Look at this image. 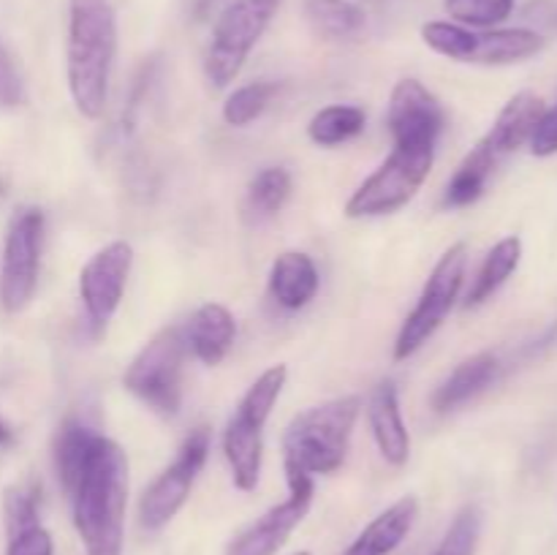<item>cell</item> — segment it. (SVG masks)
<instances>
[{"label": "cell", "instance_id": "cell-1", "mask_svg": "<svg viewBox=\"0 0 557 555\" xmlns=\"http://www.w3.org/2000/svg\"><path fill=\"white\" fill-rule=\"evenodd\" d=\"M74 526L87 555H123L128 457L107 435H98L79 482L71 490Z\"/></svg>", "mask_w": 557, "mask_h": 555}, {"label": "cell", "instance_id": "cell-2", "mask_svg": "<svg viewBox=\"0 0 557 555\" xmlns=\"http://www.w3.org/2000/svg\"><path fill=\"white\" fill-rule=\"evenodd\" d=\"M69 90L82 118L98 120L117 58V14L109 0H69Z\"/></svg>", "mask_w": 557, "mask_h": 555}, {"label": "cell", "instance_id": "cell-3", "mask_svg": "<svg viewBox=\"0 0 557 555\" xmlns=\"http://www.w3.org/2000/svg\"><path fill=\"white\" fill-rule=\"evenodd\" d=\"M359 411H362V400L357 395H348L297 414L283 435V457L288 466L302 468L310 477L335 473L346 462Z\"/></svg>", "mask_w": 557, "mask_h": 555}, {"label": "cell", "instance_id": "cell-4", "mask_svg": "<svg viewBox=\"0 0 557 555\" xmlns=\"http://www.w3.org/2000/svg\"><path fill=\"white\" fill-rule=\"evenodd\" d=\"M286 365H272L270 370L253 381L237 411L223 430V452H226L232 479L239 490H256L261 477V457H264V424L286 386Z\"/></svg>", "mask_w": 557, "mask_h": 555}, {"label": "cell", "instance_id": "cell-5", "mask_svg": "<svg viewBox=\"0 0 557 555\" xmlns=\"http://www.w3.org/2000/svg\"><path fill=\"white\" fill-rule=\"evenodd\" d=\"M281 5L283 0H232L221 11L205 54V74L212 87L223 90L237 79Z\"/></svg>", "mask_w": 557, "mask_h": 555}, {"label": "cell", "instance_id": "cell-6", "mask_svg": "<svg viewBox=\"0 0 557 555\" xmlns=\"http://www.w3.org/2000/svg\"><path fill=\"white\" fill-rule=\"evenodd\" d=\"M188 357L183 326H166L134 357L123 375L131 395L161 417H177L183 406V365Z\"/></svg>", "mask_w": 557, "mask_h": 555}, {"label": "cell", "instance_id": "cell-7", "mask_svg": "<svg viewBox=\"0 0 557 555\" xmlns=\"http://www.w3.org/2000/svg\"><path fill=\"white\" fill-rule=\"evenodd\" d=\"M422 38L433 52L460 63L479 65H511L533 58L544 49L547 38L528 27L509 30H471L457 22H428Z\"/></svg>", "mask_w": 557, "mask_h": 555}, {"label": "cell", "instance_id": "cell-8", "mask_svg": "<svg viewBox=\"0 0 557 555\" xmlns=\"http://www.w3.org/2000/svg\"><path fill=\"white\" fill-rule=\"evenodd\" d=\"M435 161V147H395L392 156L354 190L346 201L348 218H379L403 210L424 180Z\"/></svg>", "mask_w": 557, "mask_h": 555}, {"label": "cell", "instance_id": "cell-9", "mask_svg": "<svg viewBox=\"0 0 557 555\" xmlns=\"http://www.w3.org/2000/svg\"><path fill=\"white\" fill-rule=\"evenodd\" d=\"M466 267H468V248L466 243H457L446 250L438 259V264L430 272L428 283H424L422 294H419L417 308L408 313L403 321L400 335L395 341V359L413 357L430 337L438 332L444 324L446 316L451 313L455 303L460 299L462 281H466Z\"/></svg>", "mask_w": 557, "mask_h": 555}, {"label": "cell", "instance_id": "cell-10", "mask_svg": "<svg viewBox=\"0 0 557 555\" xmlns=\"http://www.w3.org/2000/svg\"><path fill=\"white\" fill-rule=\"evenodd\" d=\"M44 243V212L22 207L9 223L0 264V305L5 313H20L30 305L38 283Z\"/></svg>", "mask_w": 557, "mask_h": 555}, {"label": "cell", "instance_id": "cell-11", "mask_svg": "<svg viewBox=\"0 0 557 555\" xmlns=\"http://www.w3.org/2000/svg\"><path fill=\"white\" fill-rule=\"evenodd\" d=\"M207 455H210V430L201 424V428L190 430V435L183 441L172 466H169L166 471L145 490V495H141V528H147V531H161V528L183 509L196 477H199L201 468H205Z\"/></svg>", "mask_w": 557, "mask_h": 555}, {"label": "cell", "instance_id": "cell-12", "mask_svg": "<svg viewBox=\"0 0 557 555\" xmlns=\"http://www.w3.org/2000/svg\"><path fill=\"white\" fill-rule=\"evenodd\" d=\"M131 267H134V248L125 239L109 243L82 267L79 297L92 335H101L112 316L117 313Z\"/></svg>", "mask_w": 557, "mask_h": 555}, {"label": "cell", "instance_id": "cell-13", "mask_svg": "<svg viewBox=\"0 0 557 555\" xmlns=\"http://www.w3.org/2000/svg\"><path fill=\"white\" fill-rule=\"evenodd\" d=\"M286 482L288 498L264 511L253 526L245 528L226 555H277V550L288 542L292 531L305 520L313 504V477L286 462Z\"/></svg>", "mask_w": 557, "mask_h": 555}, {"label": "cell", "instance_id": "cell-14", "mask_svg": "<svg viewBox=\"0 0 557 555\" xmlns=\"http://www.w3.org/2000/svg\"><path fill=\"white\" fill-rule=\"evenodd\" d=\"M444 123V107L422 82H397L386 112V125L395 147H435Z\"/></svg>", "mask_w": 557, "mask_h": 555}, {"label": "cell", "instance_id": "cell-15", "mask_svg": "<svg viewBox=\"0 0 557 555\" xmlns=\"http://www.w3.org/2000/svg\"><path fill=\"white\" fill-rule=\"evenodd\" d=\"M368 422L379 452L392 466H406L411 455V435L403 422L400 397H397L395 381H381L368 400Z\"/></svg>", "mask_w": 557, "mask_h": 555}, {"label": "cell", "instance_id": "cell-16", "mask_svg": "<svg viewBox=\"0 0 557 555\" xmlns=\"http://www.w3.org/2000/svg\"><path fill=\"white\" fill-rule=\"evenodd\" d=\"M188 354H194L205 365H221L228 348L237 337V321L232 310L221 303H207L190 316L188 324L183 326Z\"/></svg>", "mask_w": 557, "mask_h": 555}, {"label": "cell", "instance_id": "cell-17", "mask_svg": "<svg viewBox=\"0 0 557 555\" xmlns=\"http://www.w3.org/2000/svg\"><path fill=\"white\" fill-rule=\"evenodd\" d=\"M544 109L547 107H544V101L536 96V92L531 90L517 92V96L500 109L498 120H495L493 128H490V134L484 136L482 141L500 158V161H504L506 156L520 150L525 141H531Z\"/></svg>", "mask_w": 557, "mask_h": 555}, {"label": "cell", "instance_id": "cell-18", "mask_svg": "<svg viewBox=\"0 0 557 555\" xmlns=\"http://www.w3.org/2000/svg\"><path fill=\"white\" fill-rule=\"evenodd\" d=\"M319 294L315 261L302 250H286L272 261L270 297L283 310H302Z\"/></svg>", "mask_w": 557, "mask_h": 555}, {"label": "cell", "instance_id": "cell-19", "mask_svg": "<svg viewBox=\"0 0 557 555\" xmlns=\"http://www.w3.org/2000/svg\"><path fill=\"white\" fill-rule=\"evenodd\" d=\"M419 515V501L406 495L389 509L381 511L362 533L351 542V547L343 555H389L403 544V539L411 533Z\"/></svg>", "mask_w": 557, "mask_h": 555}, {"label": "cell", "instance_id": "cell-20", "mask_svg": "<svg viewBox=\"0 0 557 555\" xmlns=\"http://www.w3.org/2000/svg\"><path fill=\"white\" fill-rule=\"evenodd\" d=\"M498 375V357L490 351L476 354V357H468L466 362L457 365L449 375H446L444 384L435 390L433 395V408L438 414L451 411V408L462 406V403L471 400L473 395L490 386V381Z\"/></svg>", "mask_w": 557, "mask_h": 555}, {"label": "cell", "instance_id": "cell-21", "mask_svg": "<svg viewBox=\"0 0 557 555\" xmlns=\"http://www.w3.org/2000/svg\"><path fill=\"white\" fill-rule=\"evenodd\" d=\"M96 441L98 433L90 424L82 422V419L69 417L60 424L58 435H54V471H58L60 484H63L69 495L76 488V482H79Z\"/></svg>", "mask_w": 557, "mask_h": 555}, {"label": "cell", "instance_id": "cell-22", "mask_svg": "<svg viewBox=\"0 0 557 555\" xmlns=\"http://www.w3.org/2000/svg\"><path fill=\"white\" fill-rule=\"evenodd\" d=\"M498 163L500 158L495 156L484 141H479V145L462 158L455 177H451L449 185H446L444 205L455 207L457 210V207H468L473 205V201L482 199L484 188H487L490 177H493V172L498 169Z\"/></svg>", "mask_w": 557, "mask_h": 555}, {"label": "cell", "instance_id": "cell-23", "mask_svg": "<svg viewBox=\"0 0 557 555\" xmlns=\"http://www.w3.org/2000/svg\"><path fill=\"white\" fill-rule=\"evenodd\" d=\"M522 256V243L520 237H506L495 245L487 254L484 264L479 267L476 278H473V286L466 297V308H476V305L487 303L500 286L511 278V272L517 270Z\"/></svg>", "mask_w": 557, "mask_h": 555}, {"label": "cell", "instance_id": "cell-24", "mask_svg": "<svg viewBox=\"0 0 557 555\" xmlns=\"http://www.w3.org/2000/svg\"><path fill=\"white\" fill-rule=\"evenodd\" d=\"M364 123H368V114L362 107L332 103V107L319 109L313 114V120L308 123V136L319 147H337L362 134Z\"/></svg>", "mask_w": 557, "mask_h": 555}, {"label": "cell", "instance_id": "cell-25", "mask_svg": "<svg viewBox=\"0 0 557 555\" xmlns=\"http://www.w3.org/2000/svg\"><path fill=\"white\" fill-rule=\"evenodd\" d=\"M305 14L326 38H354L364 27V11L351 0H305Z\"/></svg>", "mask_w": 557, "mask_h": 555}, {"label": "cell", "instance_id": "cell-26", "mask_svg": "<svg viewBox=\"0 0 557 555\" xmlns=\"http://www.w3.org/2000/svg\"><path fill=\"white\" fill-rule=\"evenodd\" d=\"M288 196H292V174L283 166H267L250 180L245 210L256 221H264V218H272L283 210Z\"/></svg>", "mask_w": 557, "mask_h": 555}, {"label": "cell", "instance_id": "cell-27", "mask_svg": "<svg viewBox=\"0 0 557 555\" xmlns=\"http://www.w3.org/2000/svg\"><path fill=\"white\" fill-rule=\"evenodd\" d=\"M275 92V82H250V85L237 87L226 98V103H223V120L228 125H234V128H245V125H250L256 118L264 114V109L270 107Z\"/></svg>", "mask_w": 557, "mask_h": 555}, {"label": "cell", "instance_id": "cell-28", "mask_svg": "<svg viewBox=\"0 0 557 555\" xmlns=\"http://www.w3.org/2000/svg\"><path fill=\"white\" fill-rule=\"evenodd\" d=\"M517 0H446V14L462 27H490L500 25L511 16Z\"/></svg>", "mask_w": 557, "mask_h": 555}, {"label": "cell", "instance_id": "cell-29", "mask_svg": "<svg viewBox=\"0 0 557 555\" xmlns=\"http://www.w3.org/2000/svg\"><path fill=\"white\" fill-rule=\"evenodd\" d=\"M479 533H482V515H479L476 506H466L451 520L444 542L438 544L433 555H476Z\"/></svg>", "mask_w": 557, "mask_h": 555}, {"label": "cell", "instance_id": "cell-30", "mask_svg": "<svg viewBox=\"0 0 557 555\" xmlns=\"http://www.w3.org/2000/svg\"><path fill=\"white\" fill-rule=\"evenodd\" d=\"M5 533L38 526V488H9L3 498Z\"/></svg>", "mask_w": 557, "mask_h": 555}, {"label": "cell", "instance_id": "cell-31", "mask_svg": "<svg viewBox=\"0 0 557 555\" xmlns=\"http://www.w3.org/2000/svg\"><path fill=\"white\" fill-rule=\"evenodd\" d=\"M5 555H54L52 536H49L47 528L38 526L22 528V531L9 533V550Z\"/></svg>", "mask_w": 557, "mask_h": 555}, {"label": "cell", "instance_id": "cell-32", "mask_svg": "<svg viewBox=\"0 0 557 555\" xmlns=\"http://www.w3.org/2000/svg\"><path fill=\"white\" fill-rule=\"evenodd\" d=\"M25 101V85L11 54L0 47V107H20Z\"/></svg>", "mask_w": 557, "mask_h": 555}, {"label": "cell", "instance_id": "cell-33", "mask_svg": "<svg viewBox=\"0 0 557 555\" xmlns=\"http://www.w3.org/2000/svg\"><path fill=\"white\" fill-rule=\"evenodd\" d=\"M531 152L539 158L555 156L557 152V101L555 107L544 109L542 120H539L536 131L531 136Z\"/></svg>", "mask_w": 557, "mask_h": 555}, {"label": "cell", "instance_id": "cell-34", "mask_svg": "<svg viewBox=\"0 0 557 555\" xmlns=\"http://www.w3.org/2000/svg\"><path fill=\"white\" fill-rule=\"evenodd\" d=\"M215 3L218 0H190V11H194V14L201 20V16H205Z\"/></svg>", "mask_w": 557, "mask_h": 555}, {"label": "cell", "instance_id": "cell-35", "mask_svg": "<svg viewBox=\"0 0 557 555\" xmlns=\"http://www.w3.org/2000/svg\"><path fill=\"white\" fill-rule=\"evenodd\" d=\"M11 441V430H9V424L3 422V419H0V446H5Z\"/></svg>", "mask_w": 557, "mask_h": 555}, {"label": "cell", "instance_id": "cell-36", "mask_svg": "<svg viewBox=\"0 0 557 555\" xmlns=\"http://www.w3.org/2000/svg\"><path fill=\"white\" fill-rule=\"evenodd\" d=\"M294 555H310V553H294Z\"/></svg>", "mask_w": 557, "mask_h": 555}]
</instances>
